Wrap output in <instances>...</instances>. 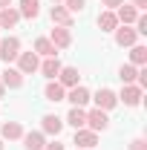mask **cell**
<instances>
[{
    "label": "cell",
    "mask_w": 147,
    "mask_h": 150,
    "mask_svg": "<svg viewBox=\"0 0 147 150\" xmlns=\"http://www.w3.org/2000/svg\"><path fill=\"white\" fill-rule=\"evenodd\" d=\"M136 18H139V9H136V6H118V12H115V20L124 23V26L136 23Z\"/></svg>",
    "instance_id": "12"
},
{
    "label": "cell",
    "mask_w": 147,
    "mask_h": 150,
    "mask_svg": "<svg viewBox=\"0 0 147 150\" xmlns=\"http://www.w3.org/2000/svg\"><path fill=\"white\" fill-rule=\"evenodd\" d=\"M58 84H61V87H78V69H75V67H61Z\"/></svg>",
    "instance_id": "9"
},
{
    "label": "cell",
    "mask_w": 147,
    "mask_h": 150,
    "mask_svg": "<svg viewBox=\"0 0 147 150\" xmlns=\"http://www.w3.org/2000/svg\"><path fill=\"white\" fill-rule=\"evenodd\" d=\"M118 20H115V12H101L98 15V29L101 32H115Z\"/></svg>",
    "instance_id": "18"
},
{
    "label": "cell",
    "mask_w": 147,
    "mask_h": 150,
    "mask_svg": "<svg viewBox=\"0 0 147 150\" xmlns=\"http://www.w3.org/2000/svg\"><path fill=\"white\" fill-rule=\"evenodd\" d=\"M6 6H12V0H0V12H3Z\"/></svg>",
    "instance_id": "32"
},
{
    "label": "cell",
    "mask_w": 147,
    "mask_h": 150,
    "mask_svg": "<svg viewBox=\"0 0 147 150\" xmlns=\"http://www.w3.org/2000/svg\"><path fill=\"white\" fill-rule=\"evenodd\" d=\"M49 15H52V23H58V26H66V29L72 26V15H69L64 6H52V12H49Z\"/></svg>",
    "instance_id": "15"
},
{
    "label": "cell",
    "mask_w": 147,
    "mask_h": 150,
    "mask_svg": "<svg viewBox=\"0 0 147 150\" xmlns=\"http://www.w3.org/2000/svg\"><path fill=\"white\" fill-rule=\"evenodd\" d=\"M18 15H20V18H29V20H35L37 15H40V3H37V0H20V9H18Z\"/></svg>",
    "instance_id": "10"
},
{
    "label": "cell",
    "mask_w": 147,
    "mask_h": 150,
    "mask_svg": "<svg viewBox=\"0 0 147 150\" xmlns=\"http://www.w3.org/2000/svg\"><path fill=\"white\" fill-rule=\"evenodd\" d=\"M49 40H52V46H55V49H64V46H69V43H72V32H69L66 26H58V29H52Z\"/></svg>",
    "instance_id": "5"
},
{
    "label": "cell",
    "mask_w": 147,
    "mask_h": 150,
    "mask_svg": "<svg viewBox=\"0 0 147 150\" xmlns=\"http://www.w3.org/2000/svg\"><path fill=\"white\" fill-rule=\"evenodd\" d=\"M43 130L52 133V136H58V133L64 130V121H61L58 115H43Z\"/></svg>",
    "instance_id": "21"
},
{
    "label": "cell",
    "mask_w": 147,
    "mask_h": 150,
    "mask_svg": "<svg viewBox=\"0 0 147 150\" xmlns=\"http://www.w3.org/2000/svg\"><path fill=\"white\" fill-rule=\"evenodd\" d=\"M18 55H20V40L18 38H6V40L0 43V58L6 61V67H9Z\"/></svg>",
    "instance_id": "2"
},
{
    "label": "cell",
    "mask_w": 147,
    "mask_h": 150,
    "mask_svg": "<svg viewBox=\"0 0 147 150\" xmlns=\"http://www.w3.org/2000/svg\"><path fill=\"white\" fill-rule=\"evenodd\" d=\"M43 150H64V144H58V142L55 144H43Z\"/></svg>",
    "instance_id": "30"
},
{
    "label": "cell",
    "mask_w": 147,
    "mask_h": 150,
    "mask_svg": "<svg viewBox=\"0 0 147 150\" xmlns=\"http://www.w3.org/2000/svg\"><path fill=\"white\" fill-rule=\"evenodd\" d=\"M3 87H12V90H18V87H23V75H20V69H12V67H6V72H3V81H0Z\"/></svg>",
    "instance_id": "11"
},
{
    "label": "cell",
    "mask_w": 147,
    "mask_h": 150,
    "mask_svg": "<svg viewBox=\"0 0 147 150\" xmlns=\"http://www.w3.org/2000/svg\"><path fill=\"white\" fill-rule=\"evenodd\" d=\"M118 78H121V84H133V81L139 78V69H136L133 64H124V67L118 69Z\"/></svg>",
    "instance_id": "24"
},
{
    "label": "cell",
    "mask_w": 147,
    "mask_h": 150,
    "mask_svg": "<svg viewBox=\"0 0 147 150\" xmlns=\"http://www.w3.org/2000/svg\"><path fill=\"white\" fill-rule=\"evenodd\" d=\"M130 61H133V67L147 64V49L144 46H133V49H130Z\"/></svg>",
    "instance_id": "25"
},
{
    "label": "cell",
    "mask_w": 147,
    "mask_h": 150,
    "mask_svg": "<svg viewBox=\"0 0 147 150\" xmlns=\"http://www.w3.org/2000/svg\"><path fill=\"white\" fill-rule=\"evenodd\" d=\"M0 150H3V142H0Z\"/></svg>",
    "instance_id": "35"
},
{
    "label": "cell",
    "mask_w": 147,
    "mask_h": 150,
    "mask_svg": "<svg viewBox=\"0 0 147 150\" xmlns=\"http://www.w3.org/2000/svg\"><path fill=\"white\" fill-rule=\"evenodd\" d=\"M20 136H23V127H20L18 121H6L3 124V139L12 142V139H20Z\"/></svg>",
    "instance_id": "23"
},
{
    "label": "cell",
    "mask_w": 147,
    "mask_h": 150,
    "mask_svg": "<svg viewBox=\"0 0 147 150\" xmlns=\"http://www.w3.org/2000/svg\"><path fill=\"white\" fill-rule=\"evenodd\" d=\"M95 142H98V133L87 130V127L75 130V147H81V150H92V147H95Z\"/></svg>",
    "instance_id": "4"
},
{
    "label": "cell",
    "mask_w": 147,
    "mask_h": 150,
    "mask_svg": "<svg viewBox=\"0 0 147 150\" xmlns=\"http://www.w3.org/2000/svg\"><path fill=\"white\" fill-rule=\"evenodd\" d=\"M66 121L72 124L75 130L87 127V112H84V107H72V110H69V115H66Z\"/></svg>",
    "instance_id": "17"
},
{
    "label": "cell",
    "mask_w": 147,
    "mask_h": 150,
    "mask_svg": "<svg viewBox=\"0 0 147 150\" xmlns=\"http://www.w3.org/2000/svg\"><path fill=\"white\" fill-rule=\"evenodd\" d=\"M66 101H69L72 107H84V104L90 101V90H87V87H69Z\"/></svg>",
    "instance_id": "7"
},
{
    "label": "cell",
    "mask_w": 147,
    "mask_h": 150,
    "mask_svg": "<svg viewBox=\"0 0 147 150\" xmlns=\"http://www.w3.org/2000/svg\"><path fill=\"white\" fill-rule=\"evenodd\" d=\"M133 6H136V9H144V6H147V0H133Z\"/></svg>",
    "instance_id": "31"
},
{
    "label": "cell",
    "mask_w": 147,
    "mask_h": 150,
    "mask_svg": "<svg viewBox=\"0 0 147 150\" xmlns=\"http://www.w3.org/2000/svg\"><path fill=\"white\" fill-rule=\"evenodd\" d=\"M136 26H139V29H136V35H147V18H144V15H139V18H136Z\"/></svg>",
    "instance_id": "27"
},
{
    "label": "cell",
    "mask_w": 147,
    "mask_h": 150,
    "mask_svg": "<svg viewBox=\"0 0 147 150\" xmlns=\"http://www.w3.org/2000/svg\"><path fill=\"white\" fill-rule=\"evenodd\" d=\"M18 20H20L18 9H12V6H6V9L0 12V29H12V26H15Z\"/></svg>",
    "instance_id": "16"
},
{
    "label": "cell",
    "mask_w": 147,
    "mask_h": 150,
    "mask_svg": "<svg viewBox=\"0 0 147 150\" xmlns=\"http://www.w3.org/2000/svg\"><path fill=\"white\" fill-rule=\"evenodd\" d=\"M3 93H6V87H3V84H0V98H3Z\"/></svg>",
    "instance_id": "33"
},
{
    "label": "cell",
    "mask_w": 147,
    "mask_h": 150,
    "mask_svg": "<svg viewBox=\"0 0 147 150\" xmlns=\"http://www.w3.org/2000/svg\"><path fill=\"white\" fill-rule=\"evenodd\" d=\"M37 69L46 75V78H58V72H61V61H58V58H46Z\"/></svg>",
    "instance_id": "19"
},
{
    "label": "cell",
    "mask_w": 147,
    "mask_h": 150,
    "mask_svg": "<svg viewBox=\"0 0 147 150\" xmlns=\"http://www.w3.org/2000/svg\"><path fill=\"white\" fill-rule=\"evenodd\" d=\"M23 144H26V150H43L46 142H43L40 133H26V136H23Z\"/></svg>",
    "instance_id": "22"
},
{
    "label": "cell",
    "mask_w": 147,
    "mask_h": 150,
    "mask_svg": "<svg viewBox=\"0 0 147 150\" xmlns=\"http://www.w3.org/2000/svg\"><path fill=\"white\" fill-rule=\"evenodd\" d=\"M87 124H90V130L92 133H98V130H107L110 127V118H107V110H90L87 112Z\"/></svg>",
    "instance_id": "1"
},
{
    "label": "cell",
    "mask_w": 147,
    "mask_h": 150,
    "mask_svg": "<svg viewBox=\"0 0 147 150\" xmlns=\"http://www.w3.org/2000/svg\"><path fill=\"white\" fill-rule=\"evenodd\" d=\"M130 150H147V142L144 139H136V142H130Z\"/></svg>",
    "instance_id": "28"
},
{
    "label": "cell",
    "mask_w": 147,
    "mask_h": 150,
    "mask_svg": "<svg viewBox=\"0 0 147 150\" xmlns=\"http://www.w3.org/2000/svg\"><path fill=\"white\" fill-rule=\"evenodd\" d=\"M37 67H40V61H37L35 52H20V55H18V69H20V75L37 72Z\"/></svg>",
    "instance_id": "3"
},
{
    "label": "cell",
    "mask_w": 147,
    "mask_h": 150,
    "mask_svg": "<svg viewBox=\"0 0 147 150\" xmlns=\"http://www.w3.org/2000/svg\"><path fill=\"white\" fill-rule=\"evenodd\" d=\"M35 55H46V58H55V46L49 38H37L35 40Z\"/></svg>",
    "instance_id": "20"
},
{
    "label": "cell",
    "mask_w": 147,
    "mask_h": 150,
    "mask_svg": "<svg viewBox=\"0 0 147 150\" xmlns=\"http://www.w3.org/2000/svg\"><path fill=\"white\" fill-rule=\"evenodd\" d=\"M95 104H98V110H112L118 104V95L112 93V90H98L95 93Z\"/></svg>",
    "instance_id": "6"
},
{
    "label": "cell",
    "mask_w": 147,
    "mask_h": 150,
    "mask_svg": "<svg viewBox=\"0 0 147 150\" xmlns=\"http://www.w3.org/2000/svg\"><path fill=\"white\" fill-rule=\"evenodd\" d=\"M115 43L118 46H136V29H130V26L115 29Z\"/></svg>",
    "instance_id": "13"
},
{
    "label": "cell",
    "mask_w": 147,
    "mask_h": 150,
    "mask_svg": "<svg viewBox=\"0 0 147 150\" xmlns=\"http://www.w3.org/2000/svg\"><path fill=\"white\" fill-rule=\"evenodd\" d=\"M64 9H66L69 15H75V12L84 9V0H64Z\"/></svg>",
    "instance_id": "26"
},
{
    "label": "cell",
    "mask_w": 147,
    "mask_h": 150,
    "mask_svg": "<svg viewBox=\"0 0 147 150\" xmlns=\"http://www.w3.org/2000/svg\"><path fill=\"white\" fill-rule=\"evenodd\" d=\"M43 95H46V101H52V104H58V101H64V98H66L64 87H61L58 81H49V84H46V90H43Z\"/></svg>",
    "instance_id": "14"
},
{
    "label": "cell",
    "mask_w": 147,
    "mask_h": 150,
    "mask_svg": "<svg viewBox=\"0 0 147 150\" xmlns=\"http://www.w3.org/2000/svg\"><path fill=\"white\" fill-rule=\"evenodd\" d=\"M52 3H61V0H52Z\"/></svg>",
    "instance_id": "34"
},
{
    "label": "cell",
    "mask_w": 147,
    "mask_h": 150,
    "mask_svg": "<svg viewBox=\"0 0 147 150\" xmlns=\"http://www.w3.org/2000/svg\"><path fill=\"white\" fill-rule=\"evenodd\" d=\"M127 107H136L139 101H141V90L136 87V84H124V90H121V95H118Z\"/></svg>",
    "instance_id": "8"
},
{
    "label": "cell",
    "mask_w": 147,
    "mask_h": 150,
    "mask_svg": "<svg viewBox=\"0 0 147 150\" xmlns=\"http://www.w3.org/2000/svg\"><path fill=\"white\" fill-rule=\"evenodd\" d=\"M104 6H110V9H118V6H124V0H101Z\"/></svg>",
    "instance_id": "29"
}]
</instances>
